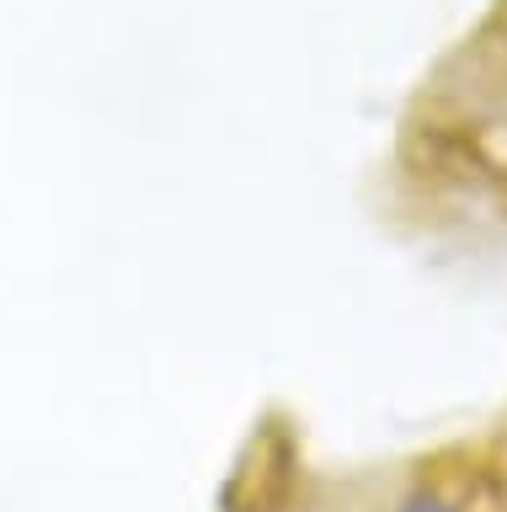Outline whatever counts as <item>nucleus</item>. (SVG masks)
<instances>
[{
    "label": "nucleus",
    "instance_id": "nucleus-1",
    "mask_svg": "<svg viewBox=\"0 0 507 512\" xmlns=\"http://www.w3.org/2000/svg\"><path fill=\"white\" fill-rule=\"evenodd\" d=\"M401 512H459V507L443 502V496H433V491H417V496H406V502H401Z\"/></svg>",
    "mask_w": 507,
    "mask_h": 512
}]
</instances>
